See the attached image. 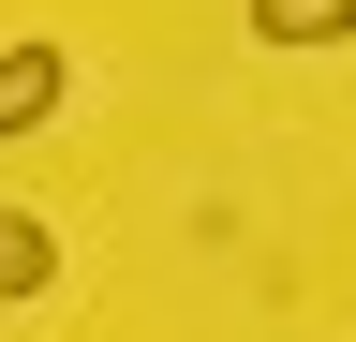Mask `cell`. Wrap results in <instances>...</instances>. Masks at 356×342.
<instances>
[{
  "label": "cell",
  "instance_id": "3957f363",
  "mask_svg": "<svg viewBox=\"0 0 356 342\" xmlns=\"http://www.w3.org/2000/svg\"><path fill=\"white\" fill-rule=\"evenodd\" d=\"M44 283H60V238H44L30 208H0V313H30Z\"/></svg>",
  "mask_w": 356,
  "mask_h": 342
},
{
  "label": "cell",
  "instance_id": "6da1fadb",
  "mask_svg": "<svg viewBox=\"0 0 356 342\" xmlns=\"http://www.w3.org/2000/svg\"><path fill=\"white\" fill-rule=\"evenodd\" d=\"M60 90H74L60 45H0V134H44V119H60Z\"/></svg>",
  "mask_w": 356,
  "mask_h": 342
},
{
  "label": "cell",
  "instance_id": "7a4b0ae2",
  "mask_svg": "<svg viewBox=\"0 0 356 342\" xmlns=\"http://www.w3.org/2000/svg\"><path fill=\"white\" fill-rule=\"evenodd\" d=\"M252 45H356V0H252Z\"/></svg>",
  "mask_w": 356,
  "mask_h": 342
}]
</instances>
